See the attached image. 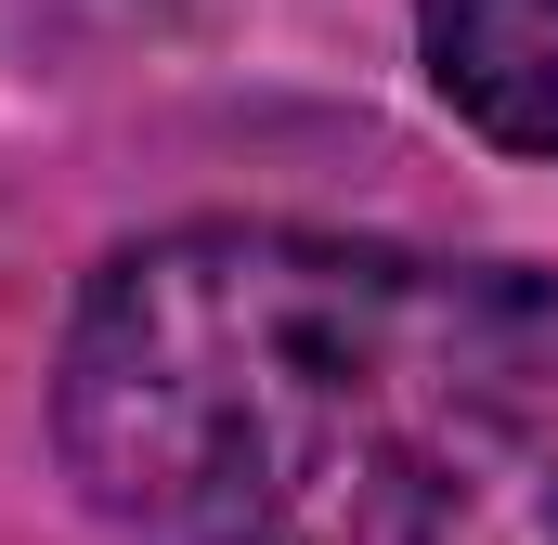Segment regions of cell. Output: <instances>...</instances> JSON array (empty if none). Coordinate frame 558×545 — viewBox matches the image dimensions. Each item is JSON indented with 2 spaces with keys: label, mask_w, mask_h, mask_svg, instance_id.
<instances>
[{
  "label": "cell",
  "mask_w": 558,
  "mask_h": 545,
  "mask_svg": "<svg viewBox=\"0 0 558 545\" xmlns=\"http://www.w3.org/2000/svg\"><path fill=\"white\" fill-rule=\"evenodd\" d=\"M52 441L143 545H558V272L169 221L65 299Z\"/></svg>",
  "instance_id": "cell-1"
},
{
  "label": "cell",
  "mask_w": 558,
  "mask_h": 545,
  "mask_svg": "<svg viewBox=\"0 0 558 545\" xmlns=\"http://www.w3.org/2000/svg\"><path fill=\"white\" fill-rule=\"evenodd\" d=\"M416 65L494 156H558V0H416Z\"/></svg>",
  "instance_id": "cell-2"
}]
</instances>
